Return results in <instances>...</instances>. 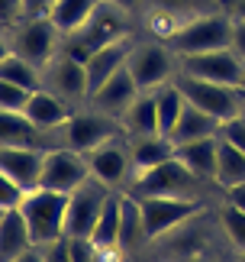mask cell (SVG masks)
<instances>
[{"label":"cell","mask_w":245,"mask_h":262,"mask_svg":"<svg viewBox=\"0 0 245 262\" xmlns=\"http://www.w3.org/2000/svg\"><path fill=\"white\" fill-rule=\"evenodd\" d=\"M122 36H132V13L116 4H110V0H100L87 23L61 39V52L78 58V62H87L97 49L116 42Z\"/></svg>","instance_id":"1"},{"label":"cell","mask_w":245,"mask_h":262,"mask_svg":"<svg viewBox=\"0 0 245 262\" xmlns=\"http://www.w3.org/2000/svg\"><path fill=\"white\" fill-rule=\"evenodd\" d=\"M232 13L229 10H210L197 13L165 39V46L181 55H200V52H216V49H232Z\"/></svg>","instance_id":"2"},{"label":"cell","mask_w":245,"mask_h":262,"mask_svg":"<svg viewBox=\"0 0 245 262\" xmlns=\"http://www.w3.org/2000/svg\"><path fill=\"white\" fill-rule=\"evenodd\" d=\"M207 188H219V185H216V181L200 178V175H193L181 159H168V162L149 168V172H139L136 178H132V185H129V194H136V198L161 194V198L203 201V198H207Z\"/></svg>","instance_id":"3"},{"label":"cell","mask_w":245,"mask_h":262,"mask_svg":"<svg viewBox=\"0 0 245 262\" xmlns=\"http://www.w3.org/2000/svg\"><path fill=\"white\" fill-rule=\"evenodd\" d=\"M113 136H122L119 120L100 114V110H78L61 126L45 133V149H71V152H90L94 146L107 143Z\"/></svg>","instance_id":"4"},{"label":"cell","mask_w":245,"mask_h":262,"mask_svg":"<svg viewBox=\"0 0 245 262\" xmlns=\"http://www.w3.org/2000/svg\"><path fill=\"white\" fill-rule=\"evenodd\" d=\"M65 204H68V194L48 191V188H33L23 194L19 210H23V217L29 224L33 246H45L52 239L65 236Z\"/></svg>","instance_id":"5"},{"label":"cell","mask_w":245,"mask_h":262,"mask_svg":"<svg viewBox=\"0 0 245 262\" xmlns=\"http://www.w3.org/2000/svg\"><path fill=\"white\" fill-rule=\"evenodd\" d=\"M126 68L136 78L139 91H158L178 78V55L161 39H139Z\"/></svg>","instance_id":"6"},{"label":"cell","mask_w":245,"mask_h":262,"mask_svg":"<svg viewBox=\"0 0 245 262\" xmlns=\"http://www.w3.org/2000/svg\"><path fill=\"white\" fill-rule=\"evenodd\" d=\"M136 198V194H132ZM142 207V220H145V233L149 243H158V239L171 236L175 230H181L187 220L203 214V201H190V198H136Z\"/></svg>","instance_id":"7"},{"label":"cell","mask_w":245,"mask_h":262,"mask_svg":"<svg viewBox=\"0 0 245 262\" xmlns=\"http://www.w3.org/2000/svg\"><path fill=\"white\" fill-rule=\"evenodd\" d=\"M175 84L181 88V94L190 100L193 107L207 110L210 117L232 120L245 110V88H232V84H216V81H203V78H190V75H178Z\"/></svg>","instance_id":"8"},{"label":"cell","mask_w":245,"mask_h":262,"mask_svg":"<svg viewBox=\"0 0 245 262\" xmlns=\"http://www.w3.org/2000/svg\"><path fill=\"white\" fill-rule=\"evenodd\" d=\"M10 42L19 58H26L29 65L45 68L52 58L61 52V33L48 16H36V19H23L10 29Z\"/></svg>","instance_id":"9"},{"label":"cell","mask_w":245,"mask_h":262,"mask_svg":"<svg viewBox=\"0 0 245 262\" xmlns=\"http://www.w3.org/2000/svg\"><path fill=\"white\" fill-rule=\"evenodd\" d=\"M90 178L104 181L107 188L113 191H129L132 178H136V168H132V156H129V139L122 143L119 136L107 139V143L94 146L90 152H84Z\"/></svg>","instance_id":"10"},{"label":"cell","mask_w":245,"mask_h":262,"mask_svg":"<svg viewBox=\"0 0 245 262\" xmlns=\"http://www.w3.org/2000/svg\"><path fill=\"white\" fill-rule=\"evenodd\" d=\"M178 75L203 78V81L216 84H245V62L232 49H216V52H200V55H181L178 58Z\"/></svg>","instance_id":"11"},{"label":"cell","mask_w":245,"mask_h":262,"mask_svg":"<svg viewBox=\"0 0 245 262\" xmlns=\"http://www.w3.org/2000/svg\"><path fill=\"white\" fill-rule=\"evenodd\" d=\"M110 194H113V188H107L97 178H87L81 188L71 191L65 204V236H90Z\"/></svg>","instance_id":"12"},{"label":"cell","mask_w":245,"mask_h":262,"mask_svg":"<svg viewBox=\"0 0 245 262\" xmlns=\"http://www.w3.org/2000/svg\"><path fill=\"white\" fill-rule=\"evenodd\" d=\"M87 178H90V168H87L84 152H71V149H45L39 188L71 194V191L81 188Z\"/></svg>","instance_id":"13"},{"label":"cell","mask_w":245,"mask_h":262,"mask_svg":"<svg viewBox=\"0 0 245 262\" xmlns=\"http://www.w3.org/2000/svg\"><path fill=\"white\" fill-rule=\"evenodd\" d=\"M42 88H48L52 94H58L65 104H87L90 88H87V72L84 62L71 58L65 52H58L52 62L42 68Z\"/></svg>","instance_id":"14"},{"label":"cell","mask_w":245,"mask_h":262,"mask_svg":"<svg viewBox=\"0 0 245 262\" xmlns=\"http://www.w3.org/2000/svg\"><path fill=\"white\" fill-rule=\"evenodd\" d=\"M136 42H139L136 36H122V39H116V42L97 49V52L87 58V62H84V72H87V88H90V94L104 88L110 78L119 72V68H126V62H129V55H132V49H136ZM87 100H90V97H87Z\"/></svg>","instance_id":"15"},{"label":"cell","mask_w":245,"mask_h":262,"mask_svg":"<svg viewBox=\"0 0 245 262\" xmlns=\"http://www.w3.org/2000/svg\"><path fill=\"white\" fill-rule=\"evenodd\" d=\"M42 146H0V172L13 178L23 191L39 188V175H42Z\"/></svg>","instance_id":"16"},{"label":"cell","mask_w":245,"mask_h":262,"mask_svg":"<svg viewBox=\"0 0 245 262\" xmlns=\"http://www.w3.org/2000/svg\"><path fill=\"white\" fill-rule=\"evenodd\" d=\"M139 94H142V91L136 84V78H132V72H129V68H119V72L110 78L104 88L90 94L87 107L90 110H100V114H107V117H113V120H119Z\"/></svg>","instance_id":"17"},{"label":"cell","mask_w":245,"mask_h":262,"mask_svg":"<svg viewBox=\"0 0 245 262\" xmlns=\"http://www.w3.org/2000/svg\"><path fill=\"white\" fill-rule=\"evenodd\" d=\"M23 114H26V120L33 123L39 133H52L55 126H61L65 120L75 114L65 100H61L58 94H52L48 88H39V91H33L29 94V100H26V107H23Z\"/></svg>","instance_id":"18"},{"label":"cell","mask_w":245,"mask_h":262,"mask_svg":"<svg viewBox=\"0 0 245 262\" xmlns=\"http://www.w3.org/2000/svg\"><path fill=\"white\" fill-rule=\"evenodd\" d=\"M142 10L149 13V19L171 23V33H175L184 19H190L197 13H210V10H223V4L219 0H145Z\"/></svg>","instance_id":"19"},{"label":"cell","mask_w":245,"mask_h":262,"mask_svg":"<svg viewBox=\"0 0 245 262\" xmlns=\"http://www.w3.org/2000/svg\"><path fill=\"white\" fill-rule=\"evenodd\" d=\"M216 156H219V136L190 139V143L175 146V159H181L193 175H200L207 181H216Z\"/></svg>","instance_id":"20"},{"label":"cell","mask_w":245,"mask_h":262,"mask_svg":"<svg viewBox=\"0 0 245 262\" xmlns=\"http://www.w3.org/2000/svg\"><path fill=\"white\" fill-rule=\"evenodd\" d=\"M26 249H33V233L19 207H7L0 217V262H13L23 256Z\"/></svg>","instance_id":"21"},{"label":"cell","mask_w":245,"mask_h":262,"mask_svg":"<svg viewBox=\"0 0 245 262\" xmlns=\"http://www.w3.org/2000/svg\"><path fill=\"white\" fill-rule=\"evenodd\" d=\"M149 243V233H145V220H142V207L139 201L122 191V210H119V243L116 249L122 256H136L142 246Z\"/></svg>","instance_id":"22"},{"label":"cell","mask_w":245,"mask_h":262,"mask_svg":"<svg viewBox=\"0 0 245 262\" xmlns=\"http://www.w3.org/2000/svg\"><path fill=\"white\" fill-rule=\"evenodd\" d=\"M129 139V156H132V168L139 172H149L168 159H175V143L165 133H152V136H126Z\"/></svg>","instance_id":"23"},{"label":"cell","mask_w":245,"mask_h":262,"mask_svg":"<svg viewBox=\"0 0 245 262\" xmlns=\"http://www.w3.org/2000/svg\"><path fill=\"white\" fill-rule=\"evenodd\" d=\"M122 136H152L161 133L158 129V100L155 91H142V94L129 104V110L119 117Z\"/></svg>","instance_id":"24"},{"label":"cell","mask_w":245,"mask_h":262,"mask_svg":"<svg viewBox=\"0 0 245 262\" xmlns=\"http://www.w3.org/2000/svg\"><path fill=\"white\" fill-rule=\"evenodd\" d=\"M171 143H190V139H207V136H219V120L216 117H210L207 110H200V107H193L190 100L184 104L181 110V117H178V123L175 129H171Z\"/></svg>","instance_id":"25"},{"label":"cell","mask_w":245,"mask_h":262,"mask_svg":"<svg viewBox=\"0 0 245 262\" xmlns=\"http://www.w3.org/2000/svg\"><path fill=\"white\" fill-rule=\"evenodd\" d=\"M100 0H52L48 7V19L55 23V29L61 33V39L71 36L75 29H81L90 19V13L97 10Z\"/></svg>","instance_id":"26"},{"label":"cell","mask_w":245,"mask_h":262,"mask_svg":"<svg viewBox=\"0 0 245 262\" xmlns=\"http://www.w3.org/2000/svg\"><path fill=\"white\" fill-rule=\"evenodd\" d=\"M0 146H42L45 136L19 110H0Z\"/></svg>","instance_id":"27"},{"label":"cell","mask_w":245,"mask_h":262,"mask_svg":"<svg viewBox=\"0 0 245 262\" xmlns=\"http://www.w3.org/2000/svg\"><path fill=\"white\" fill-rule=\"evenodd\" d=\"M119 210H122V191H113L107 198L104 210H100L94 230H90V239L100 249H116V243H119Z\"/></svg>","instance_id":"28"},{"label":"cell","mask_w":245,"mask_h":262,"mask_svg":"<svg viewBox=\"0 0 245 262\" xmlns=\"http://www.w3.org/2000/svg\"><path fill=\"white\" fill-rule=\"evenodd\" d=\"M245 181V152L236 146H229L226 139H219V156H216V185L226 191L232 185Z\"/></svg>","instance_id":"29"},{"label":"cell","mask_w":245,"mask_h":262,"mask_svg":"<svg viewBox=\"0 0 245 262\" xmlns=\"http://www.w3.org/2000/svg\"><path fill=\"white\" fill-rule=\"evenodd\" d=\"M0 78L10 81V84L26 88V91H39V88H42V68L29 65L26 58H19L16 52L7 55L4 62H0Z\"/></svg>","instance_id":"30"},{"label":"cell","mask_w":245,"mask_h":262,"mask_svg":"<svg viewBox=\"0 0 245 262\" xmlns=\"http://www.w3.org/2000/svg\"><path fill=\"white\" fill-rule=\"evenodd\" d=\"M155 100H158V129L168 136L171 129H175L181 110H184V104H187V97H184L181 88L171 81V84H165V88L155 91Z\"/></svg>","instance_id":"31"},{"label":"cell","mask_w":245,"mask_h":262,"mask_svg":"<svg viewBox=\"0 0 245 262\" xmlns=\"http://www.w3.org/2000/svg\"><path fill=\"white\" fill-rule=\"evenodd\" d=\"M216 220H219V230L223 236L229 239V246H236L239 253H245V210L232 207L223 201L219 210H216Z\"/></svg>","instance_id":"32"},{"label":"cell","mask_w":245,"mask_h":262,"mask_svg":"<svg viewBox=\"0 0 245 262\" xmlns=\"http://www.w3.org/2000/svg\"><path fill=\"white\" fill-rule=\"evenodd\" d=\"M29 94H33V91H26L19 84H10V81L0 78V110H19V114H23Z\"/></svg>","instance_id":"33"},{"label":"cell","mask_w":245,"mask_h":262,"mask_svg":"<svg viewBox=\"0 0 245 262\" xmlns=\"http://www.w3.org/2000/svg\"><path fill=\"white\" fill-rule=\"evenodd\" d=\"M219 139H226L229 146H236L239 152H245V117H232V120H223L219 123Z\"/></svg>","instance_id":"34"},{"label":"cell","mask_w":245,"mask_h":262,"mask_svg":"<svg viewBox=\"0 0 245 262\" xmlns=\"http://www.w3.org/2000/svg\"><path fill=\"white\" fill-rule=\"evenodd\" d=\"M97 243L90 236H68V253H71V262H94L97 256Z\"/></svg>","instance_id":"35"},{"label":"cell","mask_w":245,"mask_h":262,"mask_svg":"<svg viewBox=\"0 0 245 262\" xmlns=\"http://www.w3.org/2000/svg\"><path fill=\"white\" fill-rule=\"evenodd\" d=\"M23 194H26V191L19 188L13 178H7L4 172H0V210H7V207H19Z\"/></svg>","instance_id":"36"},{"label":"cell","mask_w":245,"mask_h":262,"mask_svg":"<svg viewBox=\"0 0 245 262\" xmlns=\"http://www.w3.org/2000/svg\"><path fill=\"white\" fill-rule=\"evenodd\" d=\"M26 13H23V0H0V26L4 29H13L16 23H23Z\"/></svg>","instance_id":"37"},{"label":"cell","mask_w":245,"mask_h":262,"mask_svg":"<svg viewBox=\"0 0 245 262\" xmlns=\"http://www.w3.org/2000/svg\"><path fill=\"white\" fill-rule=\"evenodd\" d=\"M42 249V262H71V253H68V236H58L52 243L39 246Z\"/></svg>","instance_id":"38"},{"label":"cell","mask_w":245,"mask_h":262,"mask_svg":"<svg viewBox=\"0 0 245 262\" xmlns=\"http://www.w3.org/2000/svg\"><path fill=\"white\" fill-rule=\"evenodd\" d=\"M232 52L245 62V19H236V23H232Z\"/></svg>","instance_id":"39"},{"label":"cell","mask_w":245,"mask_h":262,"mask_svg":"<svg viewBox=\"0 0 245 262\" xmlns=\"http://www.w3.org/2000/svg\"><path fill=\"white\" fill-rule=\"evenodd\" d=\"M48 7H52V0H23V13H26V19L48 16Z\"/></svg>","instance_id":"40"},{"label":"cell","mask_w":245,"mask_h":262,"mask_svg":"<svg viewBox=\"0 0 245 262\" xmlns=\"http://www.w3.org/2000/svg\"><path fill=\"white\" fill-rule=\"evenodd\" d=\"M223 201H226V204H232V207H239V210H245V181L223 191Z\"/></svg>","instance_id":"41"},{"label":"cell","mask_w":245,"mask_h":262,"mask_svg":"<svg viewBox=\"0 0 245 262\" xmlns=\"http://www.w3.org/2000/svg\"><path fill=\"white\" fill-rule=\"evenodd\" d=\"M94 262H122V253L119 249H97Z\"/></svg>","instance_id":"42"},{"label":"cell","mask_w":245,"mask_h":262,"mask_svg":"<svg viewBox=\"0 0 245 262\" xmlns=\"http://www.w3.org/2000/svg\"><path fill=\"white\" fill-rule=\"evenodd\" d=\"M110 4H116V7H122V10H129V13L136 16L139 10H142V4H145V0H110Z\"/></svg>","instance_id":"43"},{"label":"cell","mask_w":245,"mask_h":262,"mask_svg":"<svg viewBox=\"0 0 245 262\" xmlns=\"http://www.w3.org/2000/svg\"><path fill=\"white\" fill-rule=\"evenodd\" d=\"M13 262H42V249H39V246H33V249H26L23 256H16Z\"/></svg>","instance_id":"44"},{"label":"cell","mask_w":245,"mask_h":262,"mask_svg":"<svg viewBox=\"0 0 245 262\" xmlns=\"http://www.w3.org/2000/svg\"><path fill=\"white\" fill-rule=\"evenodd\" d=\"M7 55H13V42H10V33H0V62Z\"/></svg>","instance_id":"45"},{"label":"cell","mask_w":245,"mask_h":262,"mask_svg":"<svg viewBox=\"0 0 245 262\" xmlns=\"http://www.w3.org/2000/svg\"><path fill=\"white\" fill-rule=\"evenodd\" d=\"M229 13L236 16V19H245V0H232V4H229Z\"/></svg>","instance_id":"46"},{"label":"cell","mask_w":245,"mask_h":262,"mask_svg":"<svg viewBox=\"0 0 245 262\" xmlns=\"http://www.w3.org/2000/svg\"><path fill=\"white\" fill-rule=\"evenodd\" d=\"M219 4H223V10H229V4H232V0H219Z\"/></svg>","instance_id":"47"},{"label":"cell","mask_w":245,"mask_h":262,"mask_svg":"<svg viewBox=\"0 0 245 262\" xmlns=\"http://www.w3.org/2000/svg\"><path fill=\"white\" fill-rule=\"evenodd\" d=\"M239 262H245V253H239Z\"/></svg>","instance_id":"48"},{"label":"cell","mask_w":245,"mask_h":262,"mask_svg":"<svg viewBox=\"0 0 245 262\" xmlns=\"http://www.w3.org/2000/svg\"><path fill=\"white\" fill-rule=\"evenodd\" d=\"M0 217H4V210H0Z\"/></svg>","instance_id":"49"},{"label":"cell","mask_w":245,"mask_h":262,"mask_svg":"<svg viewBox=\"0 0 245 262\" xmlns=\"http://www.w3.org/2000/svg\"><path fill=\"white\" fill-rule=\"evenodd\" d=\"M242 117H245V110H242Z\"/></svg>","instance_id":"50"},{"label":"cell","mask_w":245,"mask_h":262,"mask_svg":"<svg viewBox=\"0 0 245 262\" xmlns=\"http://www.w3.org/2000/svg\"><path fill=\"white\" fill-rule=\"evenodd\" d=\"M242 88H245V84H242Z\"/></svg>","instance_id":"51"}]
</instances>
